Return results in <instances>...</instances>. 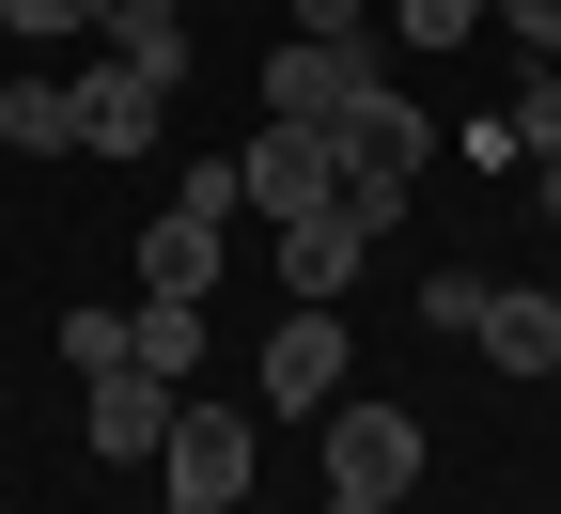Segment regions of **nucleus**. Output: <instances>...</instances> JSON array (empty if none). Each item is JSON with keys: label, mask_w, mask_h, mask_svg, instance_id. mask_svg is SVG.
<instances>
[{"label": "nucleus", "mask_w": 561, "mask_h": 514, "mask_svg": "<svg viewBox=\"0 0 561 514\" xmlns=\"http://www.w3.org/2000/svg\"><path fill=\"white\" fill-rule=\"evenodd\" d=\"M375 94H390L375 32H359V47H328V32H280V62H265V125H312V140H343Z\"/></svg>", "instance_id": "nucleus-1"}, {"label": "nucleus", "mask_w": 561, "mask_h": 514, "mask_svg": "<svg viewBox=\"0 0 561 514\" xmlns=\"http://www.w3.org/2000/svg\"><path fill=\"white\" fill-rule=\"evenodd\" d=\"M343 375H359V343H343V312H280L265 328V358H250V421H328L343 406Z\"/></svg>", "instance_id": "nucleus-2"}, {"label": "nucleus", "mask_w": 561, "mask_h": 514, "mask_svg": "<svg viewBox=\"0 0 561 514\" xmlns=\"http://www.w3.org/2000/svg\"><path fill=\"white\" fill-rule=\"evenodd\" d=\"M312 436H328V499H390L405 514V483H421V421L405 406H359V390H343Z\"/></svg>", "instance_id": "nucleus-3"}, {"label": "nucleus", "mask_w": 561, "mask_h": 514, "mask_svg": "<svg viewBox=\"0 0 561 514\" xmlns=\"http://www.w3.org/2000/svg\"><path fill=\"white\" fill-rule=\"evenodd\" d=\"M421 157H437V125H421L405 94H375L359 125H343V203L390 235V218H405V187H421Z\"/></svg>", "instance_id": "nucleus-4"}, {"label": "nucleus", "mask_w": 561, "mask_h": 514, "mask_svg": "<svg viewBox=\"0 0 561 514\" xmlns=\"http://www.w3.org/2000/svg\"><path fill=\"white\" fill-rule=\"evenodd\" d=\"M157 140H172V79H157V62H79V157H157Z\"/></svg>", "instance_id": "nucleus-5"}, {"label": "nucleus", "mask_w": 561, "mask_h": 514, "mask_svg": "<svg viewBox=\"0 0 561 514\" xmlns=\"http://www.w3.org/2000/svg\"><path fill=\"white\" fill-rule=\"evenodd\" d=\"M250 453H265V421H250V406H172V453H157V468H172V499L234 514V499H250Z\"/></svg>", "instance_id": "nucleus-6"}, {"label": "nucleus", "mask_w": 561, "mask_h": 514, "mask_svg": "<svg viewBox=\"0 0 561 514\" xmlns=\"http://www.w3.org/2000/svg\"><path fill=\"white\" fill-rule=\"evenodd\" d=\"M172 406H187V390L125 358V375H94V390H79V436H94L110 468H157V453H172Z\"/></svg>", "instance_id": "nucleus-7"}, {"label": "nucleus", "mask_w": 561, "mask_h": 514, "mask_svg": "<svg viewBox=\"0 0 561 514\" xmlns=\"http://www.w3.org/2000/svg\"><path fill=\"white\" fill-rule=\"evenodd\" d=\"M375 265V218L359 203H312V218H280V297H312V312H343V281Z\"/></svg>", "instance_id": "nucleus-8"}, {"label": "nucleus", "mask_w": 561, "mask_h": 514, "mask_svg": "<svg viewBox=\"0 0 561 514\" xmlns=\"http://www.w3.org/2000/svg\"><path fill=\"white\" fill-rule=\"evenodd\" d=\"M234 172H250V203H265V218H312V203H343V140H312V125H265Z\"/></svg>", "instance_id": "nucleus-9"}, {"label": "nucleus", "mask_w": 561, "mask_h": 514, "mask_svg": "<svg viewBox=\"0 0 561 514\" xmlns=\"http://www.w3.org/2000/svg\"><path fill=\"white\" fill-rule=\"evenodd\" d=\"M219 235H234V218H157V235H140V297H219Z\"/></svg>", "instance_id": "nucleus-10"}, {"label": "nucleus", "mask_w": 561, "mask_h": 514, "mask_svg": "<svg viewBox=\"0 0 561 514\" xmlns=\"http://www.w3.org/2000/svg\"><path fill=\"white\" fill-rule=\"evenodd\" d=\"M0 140H16V157H79V79L16 62V79H0Z\"/></svg>", "instance_id": "nucleus-11"}, {"label": "nucleus", "mask_w": 561, "mask_h": 514, "mask_svg": "<svg viewBox=\"0 0 561 514\" xmlns=\"http://www.w3.org/2000/svg\"><path fill=\"white\" fill-rule=\"evenodd\" d=\"M468 343L500 358V375H561V297H500V281H483V328Z\"/></svg>", "instance_id": "nucleus-12"}, {"label": "nucleus", "mask_w": 561, "mask_h": 514, "mask_svg": "<svg viewBox=\"0 0 561 514\" xmlns=\"http://www.w3.org/2000/svg\"><path fill=\"white\" fill-rule=\"evenodd\" d=\"M94 47L110 62H157V79L187 94V16H172V0H94Z\"/></svg>", "instance_id": "nucleus-13"}, {"label": "nucleus", "mask_w": 561, "mask_h": 514, "mask_svg": "<svg viewBox=\"0 0 561 514\" xmlns=\"http://www.w3.org/2000/svg\"><path fill=\"white\" fill-rule=\"evenodd\" d=\"M125 358H140V375H203V297H140L125 312Z\"/></svg>", "instance_id": "nucleus-14"}, {"label": "nucleus", "mask_w": 561, "mask_h": 514, "mask_svg": "<svg viewBox=\"0 0 561 514\" xmlns=\"http://www.w3.org/2000/svg\"><path fill=\"white\" fill-rule=\"evenodd\" d=\"M483 16H500V0H390V32H405V47H468Z\"/></svg>", "instance_id": "nucleus-15"}, {"label": "nucleus", "mask_w": 561, "mask_h": 514, "mask_svg": "<svg viewBox=\"0 0 561 514\" xmlns=\"http://www.w3.org/2000/svg\"><path fill=\"white\" fill-rule=\"evenodd\" d=\"M500 140H515V157H530V172H561V79H530V94H515V125H500Z\"/></svg>", "instance_id": "nucleus-16"}, {"label": "nucleus", "mask_w": 561, "mask_h": 514, "mask_svg": "<svg viewBox=\"0 0 561 514\" xmlns=\"http://www.w3.org/2000/svg\"><path fill=\"white\" fill-rule=\"evenodd\" d=\"M0 32H16V47H79L94 0H0Z\"/></svg>", "instance_id": "nucleus-17"}, {"label": "nucleus", "mask_w": 561, "mask_h": 514, "mask_svg": "<svg viewBox=\"0 0 561 514\" xmlns=\"http://www.w3.org/2000/svg\"><path fill=\"white\" fill-rule=\"evenodd\" d=\"M421 328H453V343H468V328H483V281H468V265H437V281H421Z\"/></svg>", "instance_id": "nucleus-18"}, {"label": "nucleus", "mask_w": 561, "mask_h": 514, "mask_svg": "<svg viewBox=\"0 0 561 514\" xmlns=\"http://www.w3.org/2000/svg\"><path fill=\"white\" fill-rule=\"evenodd\" d=\"M62 358L79 375H125V312H62Z\"/></svg>", "instance_id": "nucleus-19"}, {"label": "nucleus", "mask_w": 561, "mask_h": 514, "mask_svg": "<svg viewBox=\"0 0 561 514\" xmlns=\"http://www.w3.org/2000/svg\"><path fill=\"white\" fill-rule=\"evenodd\" d=\"M280 16H297V32H328V47H359V32L390 16V0H280Z\"/></svg>", "instance_id": "nucleus-20"}, {"label": "nucleus", "mask_w": 561, "mask_h": 514, "mask_svg": "<svg viewBox=\"0 0 561 514\" xmlns=\"http://www.w3.org/2000/svg\"><path fill=\"white\" fill-rule=\"evenodd\" d=\"M500 32H515L530 62H561V0H500Z\"/></svg>", "instance_id": "nucleus-21"}, {"label": "nucleus", "mask_w": 561, "mask_h": 514, "mask_svg": "<svg viewBox=\"0 0 561 514\" xmlns=\"http://www.w3.org/2000/svg\"><path fill=\"white\" fill-rule=\"evenodd\" d=\"M328 514H390V499H328Z\"/></svg>", "instance_id": "nucleus-22"}, {"label": "nucleus", "mask_w": 561, "mask_h": 514, "mask_svg": "<svg viewBox=\"0 0 561 514\" xmlns=\"http://www.w3.org/2000/svg\"><path fill=\"white\" fill-rule=\"evenodd\" d=\"M157 514H203V499H157Z\"/></svg>", "instance_id": "nucleus-23"}, {"label": "nucleus", "mask_w": 561, "mask_h": 514, "mask_svg": "<svg viewBox=\"0 0 561 514\" xmlns=\"http://www.w3.org/2000/svg\"><path fill=\"white\" fill-rule=\"evenodd\" d=\"M546 218H561V172H546Z\"/></svg>", "instance_id": "nucleus-24"}, {"label": "nucleus", "mask_w": 561, "mask_h": 514, "mask_svg": "<svg viewBox=\"0 0 561 514\" xmlns=\"http://www.w3.org/2000/svg\"><path fill=\"white\" fill-rule=\"evenodd\" d=\"M546 297H561V265H546Z\"/></svg>", "instance_id": "nucleus-25"}]
</instances>
